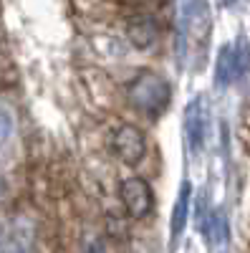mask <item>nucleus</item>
I'll return each mask as SVG.
<instances>
[{
    "instance_id": "1",
    "label": "nucleus",
    "mask_w": 250,
    "mask_h": 253,
    "mask_svg": "<svg viewBox=\"0 0 250 253\" xmlns=\"http://www.w3.org/2000/svg\"><path fill=\"white\" fill-rule=\"evenodd\" d=\"M129 104L144 117H162L167 107L172 104V86L164 76L154 71H139L127 86Z\"/></svg>"
},
{
    "instance_id": "2",
    "label": "nucleus",
    "mask_w": 250,
    "mask_h": 253,
    "mask_svg": "<svg viewBox=\"0 0 250 253\" xmlns=\"http://www.w3.org/2000/svg\"><path fill=\"white\" fill-rule=\"evenodd\" d=\"M111 150L121 165L137 167L147 155V137H144V132L137 124H121L111 134Z\"/></svg>"
},
{
    "instance_id": "3",
    "label": "nucleus",
    "mask_w": 250,
    "mask_h": 253,
    "mask_svg": "<svg viewBox=\"0 0 250 253\" xmlns=\"http://www.w3.org/2000/svg\"><path fill=\"white\" fill-rule=\"evenodd\" d=\"M119 198H121V208L132 220H142L152 213L154 205V193L147 180L142 177H127L119 185Z\"/></svg>"
},
{
    "instance_id": "4",
    "label": "nucleus",
    "mask_w": 250,
    "mask_h": 253,
    "mask_svg": "<svg viewBox=\"0 0 250 253\" xmlns=\"http://www.w3.org/2000/svg\"><path fill=\"white\" fill-rule=\"evenodd\" d=\"M182 129H184V144L190 150V155L192 157L200 155V150L205 147V139H207V109H205L202 96L192 99L184 107Z\"/></svg>"
},
{
    "instance_id": "5",
    "label": "nucleus",
    "mask_w": 250,
    "mask_h": 253,
    "mask_svg": "<svg viewBox=\"0 0 250 253\" xmlns=\"http://www.w3.org/2000/svg\"><path fill=\"white\" fill-rule=\"evenodd\" d=\"M159 20L152 13H134L127 20V38L129 43L139 51H147L152 48L157 41H159Z\"/></svg>"
},
{
    "instance_id": "6",
    "label": "nucleus",
    "mask_w": 250,
    "mask_h": 253,
    "mask_svg": "<svg viewBox=\"0 0 250 253\" xmlns=\"http://www.w3.org/2000/svg\"><path fill=\"white\" fill-rule=\"evenodd\" d=\"M192 185L190 180H184L177 190V200H175V208H172V218H170V241L172 246L182 238L187 223H190V210H192Z\"/></svg>"
},
{
    "instance_id": "7",
    "label": "nucleus",
    "mask_w": 250,
    "mask_h": 253,
    "mask_svg": "<svg viewBox=\"0 0 250 253\" xmlns=\"http://www.w3.org/2000/svg\"><path fill=\"white\" fill-rule=\"evenodd\" d=\"M240 76L238 69V58H235V46L225 43L217 53V63H215V81L220 86H230V84Z\"/></svg>"
},
{
    "instance_id": "8",
    "label": "nucleus",
    "mask_w": 250,
    "mask_h": 253,
    "mask_svg": "<svg viewBox=\"0 0 250 253\" xmlns=\"http://www.w3.org/2000/svg\"><path fill=\"white\" fill-rule=\"evenodd\" d=\"M210 33V10H207L205 0H192L190 5V36L197 41H205Z\"/></svg>"
},
{
    "instance_id": "9",
    "label": "nucleus",
    "mask_w": 250,
    "mask_h": 253,
    "mask_svg": "<svg viewBox=\"0 0 250 253\" xmlns=\"http://www.w3.org/2000/svg\"><path fill=\"white\" fill-rule=\"evenodd\" d=\"M15 134V119H13V112L5 107V104H0V150H5L10 144Z\"/></svg>"
},
{
    "instance_id": "10",
    "label": "nucleus",
    "mask_w": 250,
    "mask_h": 253,
    "mask_svg": "<svg viewBox=\"0 0 250 253\" xmlns=\"http://www.w3.org/2000/svg\"><path fill=\"white\" fill-rule=\"evenodd\" d=\"M81 251L83 253H107V243H104L96 233H89L81 241Z\"/></svg>"
},
{
    "instance_id": "11",
    "label": "nucleus",
    "mask_w": 250,
    "mask_h": 253,
    "mask_svg": "<svg viewBox=\"0 0 250 253\" xmlns=\"http://www.w3.org/2000/svg\"><path fill=\"white\" fill-rule=\"evenodd\" d=\"M5 195H8V185H5V180L0 177V203L5 200Z\"/></svg>"
},
{
    "instance_id": "12",
    "label": "nucleus",
    "mask_w": 250,
    "mask_h": 253,
    "mask_svg": "<svg viewBox=\"0 0 250 253\" xmlns=\"http://www.w3.org/2000/svg\"><path fill=\"white\" fill-rule=\"evenodd\" d=\"M225 5H235V0H225Z\"/></svg>"
}]
</instances>
